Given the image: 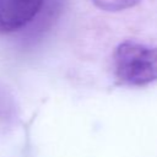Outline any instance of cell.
I'll return each mask as SVG.
<instances>
[{
    "label": "cell",
    "instance_id": "1",
    "mask_svg": "<svg viewBox=\"0 0 157 157\" xmlns=\"http://www.w3.org/2000/svg\"><path fill=\"white\" fill-rule=\"evenodd\" d=\"M113 72L119 83L145 86L157 80V47L134 40L120 43L113 53Z\"/></svg>",
    "mask_w": 157,
    "mask_h": 157
},
{
    "label": "cell",
    "instance_id": "2",
    "mask_svg": "<svg viewBox=\"0 0 157 157\" xmlns=\"http://www.w3.org/2000/svg\"><path fill=\"white\" fill-rule=\"evenodd\" d=\"M44 0H0V33L27 26L40 11Z\"/></svg>",
    "mask_w": 157,
    "mask_h": 157
},
{
    "label": "cell",
    "instance_id": "3",
    "mask_svg": "<svg viewBox=\"0 0 157 157\" xmlns=\"http://www.w3.org/2000/svg\"><path fill=\"white\" fill-rule=\"evenodd\" d=\"M139 1L140 0H92V2L97 7L109 12H117L130 9L135 6Z\"/></svg>",
    "mask_w": 157,
    "mask_h": 157
}]
</instances>
